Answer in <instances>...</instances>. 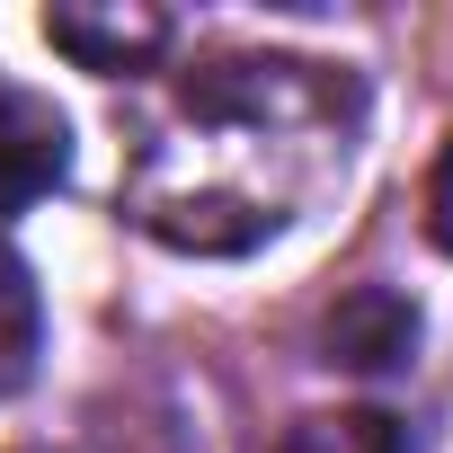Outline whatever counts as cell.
Returning a JSON list of instances; mask_svg holds the SVG:
<instances>
[{
	"label": "cell",
	"instance_id": "obj_1",
	"mask_svg": "<svg viewBox=\"0 0 453 453\" xmlns=\"http://www.w3.org/2000/svg\"><path fill=\"white\" fill-rule=\"evenodd\" d=\"M365 134V89L303 54H204L134 125L125 213L187 258L267 250L347 178Z\"/></svg>",
	"mask_w": 453,
	"mask_h": 453
},
{
	"label": "cell",
	"instance_id": "obj_2",
	"mask_svg": "<svg viewBox=\"0 0 453 453\" xmlns=\"http://www.w3.org/2000/svg\"><path fill=\"white\" fill-rule=\"evenodd\" d=\"M63 160H72V134H63L54 98L0 72V222L27 213L45 187H63Z\"/></svg>",
	"mask_w": 453,
	"mask_h": 453
},
{
	"label": "cell",
	"instance_id": "obj_3",
	"mask_svg": "<svg viewBox=\"0 0 453 453\" xmlns=\"http://www.w3.org/2000/svg\"><path fill=\"white\" fill-rule=\"evenodd\" d=\"M169 19L160 10H125V0H107V10H45V45L54 54H72L81 72H151L160 54H169Z\"/></svg>",
	"mask_w": 453,
	"mask_h": 453
},
{
	"label": "cell",
	"instance_id": "obj_4",
	"mask_svg": "<svg viewBox=\"0 0 453 453\" xmlns=\"http://www.w3.org/2000/svg\"><path fill=\"white\" fill-rule=\"evenodd\" d=\"M320 347H329V365H347V373H391V365H409V347H418V303L391 294V285H356V294L329 311Z\"/></svg>",
	"mask_w": 453,
	"mask_h": 453
},
{
	"label": "cell",
	"instance_id": "obj_5",
	"mask_svg": "<svg viewBox=\"0 0 453 453\" xmlns=\"http://www.w3.org/2000/svg\"><path fill=\"white\" fill-rule=\"evenodd\" d=\"M36 347H45V303H36L27 267L0 250V400L36 373Z\"/></svg>",
	"mask_w": 453,
	"mask_h": 453
},
{
	"label": "cell",
	"instance_id": "obj_6",
	"mask_svg": "<svg viewBox=\"0 0 453 453\" xmlns=\"http://www.w3.org/2000/svg\"><path fill=\"white\" fill-rule=\"evenodd\" d=\"M276 453H409V426L382 409H320V418L285 426Z\"/></svg>",
	"mask_w": 453,
	"mask_h": 453
},
{
	"label": "cell",
	"instance_id": "obj_7",
	"mask_svg": "<svg viewBox=\"0 0 453 453\" xmlns=\"http://www.w3.org/2000/svg\"><path fill=\"white\" fill-rule=\"evenodd\" d=\"M426 232H435V250L453 258V142H444V160H435V178H426Z\"/></svg>",
	"mask_w": 453,
	"mask_h": 453
}]
</instances>
